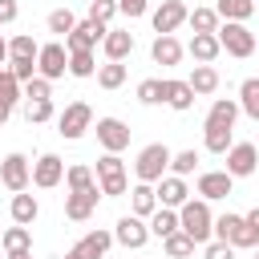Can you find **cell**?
<instances>
[{"label":"cell","instance_id":"6da1fadb","mask_svg":"<svg viewBox=\"0 0 259 259\" xmlns=\"http://www.w3.org/2000/svg\"><path fill=\"white\" fill-rule=\"evenodd\" d=\"M178 231H186L194 243H210L214 239V214L206 198H186L178 206Z\"/></svg>","mask_w":259,"mask_h":259},{"label":"cell","instance_id":"7a4b0ae2","mask_svg":"<svg viewBox=\"0 0 259 259\" xmlns=\"http://www.w3.org/2000/svg\"><path fill=\"white\" fill-rule=\"evenodd\" d=\"M214 36H219L223 53H231V57H239V61L255 53V32H251L243 20H223V24L214 28Z\"/></svg>","mask_w":259,"mask_h":259},{"label":"cell","instance_id":"3957f363","mask_svg":"<svg viewBox=\"0 0 259 259\" xmlns=\"http://www.w3.org/2000/svg\"><path fill=\"white\" fill-rule=\"evenodd\" d=\"M166 170H170V146H166V142H150V146H142V154H138V162H134L138 182H158Z\"/></svg>","mask_w":259,"mask_h":259},{"label":"cell","instance_id":"277c9868","mask_svg":"<svg viewBox=\"0 0 259 259\" xmlns=\"http://www.w3.org/2000/svg\"><path fill=\"white\" fill-rule=\"evenodd\" d=\"M57 125H61L57 134L65 142H77V138H85V130H93V109L85 101H69L65 113H57Z\"/></svg>","mask_w":259,"mask_h":259},{"label":"cell","instance_id":"5b68a950","mask_svg":"<svg viewBox=\"0 0 259 259\" xmlns=\"http://www.w3.org/2000/svg\"><path fill=\"white\" fill-rule=\"evenodd\" d=\"M36 73H40V77H49V81L65 77V73H69V49H65L61 40L40 45V49H36Z\"/></svg>","mask_w":259,"mask_h":259},{"label":"cell","instance_id":"8992f818","mask_svg":"<svg viewBox=\"0 0 259 259\" xmlns=\"http://www.w3.org/2000/svg\"><path fill=\"white\" fill-rule=\"evenodd\" d=\"M255 166H259V146L255 142H231V150H227V174L231 178H247V174H255Z\"/></svg>","mask_w":259,"mask_h":259},{"label":"cell","instance_id":"52a82bcc","mask_svg":"<svg viewBox=\"0 0 259 259\" xmlns=\"http://www.w3.org/2000/svg\"><path fill=\"white\" fill-rule=\"evenodd\" d=\"M113 243H121V247H130V251L146 247V243H150V223L138 219V214H121L117 227H113Z\"/></svg>","mask_w":259,"mask_h":259},{"label":"cell","instance_id":"ba28073f","mask_svg":"<svg viewBox=\"0 0 259 259\" xmlns=\"http://www.w3.org/2000/svg\"><path fill=\"white\" fill-rule=\"evenodd\" d=\"M0 182H4L12 194L28 190V182H32V166H28V158H24V154H8V158L0 162Z\"/></svg>","mask_w":259,"mask_h":259},{"label":"cell","instance_id":"9c48e42d","mask_svg":"<svg viewBox=\"0 0 259 259\" xmlns=\"http://www.w3.org/2000/svg\"><path fill=\"white\" fill-rule=\"evenodd\" d=\"M97 142L109 150V154H121L130 146V125L121 117H97Z\"/></svg>","mask_w":259,"mask_h":259},{"label":"cell","instance_id":"30bf717a","mask_svg":"<svg viewBox=\"0 0 259 259\" xmlns=\"http://www.w3.org/2000/svg\"><path fill=\"white\" fill-rule=\"evenodd\" d=\"M105 28H109V24H97V20L85 16V20H77L73 32L65 36V49H69V53H73V49H97L101 36H105Z\"/></svg>","mask_w":259,"mask_h":259},{"label":"cell","instance_id":"8fae6325","mask_svg":"<svg viewBox=\"0 0 259 259\" xmlns=\"http://www.w3.org/2000/svg\"><path fill=\"white\" fill-rule=\"evenodd\" d=\"M198 198H206V202H214V198H227L231 190H235V178L227 174V170H202L198 174Z\"/></svg>","mask_w":259,"mask_h":259},{"label":"cell","instance_id":"7c38bea8","mask_svg":"<svg viewBox=\"0 0 259 259\" xmlns=\"http://www.w3.org/2000/svg\"><path fill=\"white\" fill-rule=\"evenodd\" d=\"M186 4L182 0H162L158 8H154V32H178L182 24H186Z\"/></svg>","mask_w":259,"mask_h":259},{"label":"cell","instance_id":"4fadbf2b","mask_svg":"<svg viewBox=\"0 0 259 259\" xmlns=\"http://www.w3.org/2000/svg\"><path fill=\"white\" fill-rule=\"evenodd\" d=\"M61 178H65V162H61L57 154H40V158L32 162V186H40V190H53Z\"/></svg>","mask_w":259,"mask_h":259},{"label":"cell","instance_id":"5bb4252c","mask_svg":"<svg viewBox=\"0 0 259 259\" xmlns=\"http://www.w3.org/2000/svg\"><path fill=\"white\" fill-rule=\"evenodd\" d=\"M154 194H158V206H170V210H178V206L190 198L186 178H178V174H162L158 186H154Z\"/></svg>","mask_w":259,"mask_h":259},{"label":"cell","instance_id":"9a60e30c","mask_svg":"<svg viewBox=\"0 0 259 259\" xmlns=\"http://www.w3.org/2000/svg\"><path fill=\"white\" fill-rule=\"evenodd\" d=\"M97 198H101V190H69V194H65V219L85 223V219L97 210Z\"/></svg>","mask_w":259,"mask_h":259},{"label":"cell","instance_id":"2e32d148","mask_svg":"<svg viewBox=\"0 0 259 259\" xmlns=\"http://www.w3.org/2000/svg\"><path fill=\"white\" fill-rule=\"evenodd\" d=\"M182 53H186V49H182V40H178L174 32H158V36H154V45H150L154 65H166V69H170V65H178V61H182Z\"/></svg>","mask_w":259,"mask_h":259},{"label":"cell","instance_id":"e0dca14e","mask_svg":"<svg viewBox=\"0 0 259 259\" xmlns=\"http://www.w3.org/2000/svg\"><path fill=\"white\" fill-rule=\"evenodd\" d=\"M101 49H105V61H125L134 53V32L130 28H105Z\"/></svg>","mask_w":259,"mask_h":259},{"label":"cell","instance_id":"ac0fdd59","mask_svg":"<svg viewBox=\"0 0 259 259\" xmlns=\"http://www.w3.org/2000/svg\"><path fill=\"white\" fill-rule=\"evenodd\" d=\"M162 101H166L170 109H178V113H186V109L194 105V89H190L186 81H174V77H162Z\"/></svg>","mask_w":259,"mask_h":259},{"label":"cell","instance_id":"d6986e66","mask_svg":"<svg viewBox=\"0 0 259 259\" xmlns=\"http://www.w3.org/2000/svg\"><path fill=\"white\" fill-rule=\"evenodd\" d=\"M186 53H190L198 65H210V61L223 53V45H219V36H214V32H194V36H190V45H186Z\"/></svg>","mask_w":259,"mask_h":259},{"label":"cell","instance_id":"ffe728a7","mask_svg":"<svg viewBox=\"0 0 259 259\" xmlns=\"http://www.w3.org/2000/svg\"><path fill=\"white\" fill-rule=\"evenodd\" d=\"M130 210H134L138 219H150V214L158 210V194H154V182H138V186L130 190Z\"/></svg>","mask_w":259,"mask_h":259},{"label":"cell","instance_id":"44dd1931","mask_svg":"<svg viewBox=\"0 0 259 259\" xmlns=\"http://www.w3.org/2000/svg\"><path fill=\"white\" fill-rule=\"evenodd\" d=\"M186 85L194 89V97H206V93L219 89V69H214V65H194L190 77H186Z\"/></svg>","mask_w":259,"mask_h":259},{"label":"cell","instance_id":"7402d4cb","mask_svg":"<svg viewBox=\"0 0 259 259\" xmlns=\"http://www.w3.org/2000/svg\"><path fill=\"white\" fill-rule=\"evenodd\" d=\"M8 210H12V223L32 227V223H36V214H40V202H36L32 194H24V190H20V194H12V206H8Z\"/></svg>","mask_w":259,"mask_h":259},{"label":"cell","instance_id":"603a6c76","mask_svg":"<svg viewBox=\"0 0 259 259\" xmlns=\"http://www.w3.org/2000/svg\"><path fill=\"white\" fill-rule=\"evenodd\" d=\"M235 117H239V101H231V97H219L206 109V125H231L235 130Z\"/></svg>","mask_w":259,"mask_h":259},{"label":"cell","instance_id":"cb8c5ba5","mask_svg":"<svg viewBox=\"0 0 259 259\" xmlns=\"http://www.w3.org/2000/svg\"><path fill=\"white\" fill-rule=\"evenodd\" d=\"M231 142H235L231 125H206V121H202V146H206L210 154H227Z\"/></svg>","mask_w":259,"mask_h":259},{"label":"cell","instance_id":"d4e9b609","mask_svg":"<svg viewBox=\"0 0 259 259\" xmlns=\"http://www.w3.org/2000/svg\"><path fill=\"white\" fill-rule=\"evenodd\" d=\"M93 77H97L101 89H121V85H125V65H121V61H105V65H97Z\"/></svg>","mask_w":259,"mask_h":259},{"label":"cell","instance_id":"484cf974","mask_svg":"<svg viewBox=\"0 0 259 259\" xmlns=\"http://www.w3.org/2000/svg\"><path fill=\"white\" fill-rule=\"evenodd\" d=\"M174 231H178V210H170V206H158V210L150 214V235L166 239V235H174Z\"/></svg>","mask_w":259,"mask_h":259},{"label":"cell","instance_id":"4316f807","mask_svg":"<svg viewBox=\"0 0 259 259\" xmlns=\"http://www.w3.org/2000/svg\"><path fill=\"white\" fill-rule=\"evenodd\" d=\"M0 247H4L8 255H12V251H32V231L16 223V227H8V231L0 235Z\"/></svg>","mask_w":259,"mask_h":259},{"label":"cell","instance_id":"83f0119b","mask_svg":"<svg viewBox=\"0 0 259 259\" xmlns=\"http://www.w3.org/2000/svg\"><path fill=\"white\" fill-rule=\"evenodd\" d=\"M239 109L259 121V77H247V81L239 85Z\"/></svg>","mask_w":259,"mask_h":259},{"label":"cell","instance_id":"f1b7e54d","mask_svg":"<svg viewBox=\"0 0 259 259\" xmlns=\"http://www.w3.org/2000/svg\"><path fill=\"white\" fill-rule=\"evenodd\" d=\"M162 247H166V255H170V259H186V255H194V247H198V243H194L186 231H174V235H166V239H162Z\"/></svg>","mask_w":259,"mask_h":259},{"label":"cell","instance_id":"f546056e","mask_svg":"<svg viewBox=\"0 0 259 259\" xmlns=\"http://www.w3.org/2000/svg\"><path fill=\"white\" fill-rule=\"evenodd\" d=\"M109 247H113V231H89V235L81 239V251H85L89 259H101Z\"/></svg>","mask_w":259,"mask_h":259},{"label":"cell","instance_id":"4dcf8cb0","mask_svg":"<svg viewBox=\"0 0 259 259\" xmlns=\"http://www.w3.org/2000/svg\"><path fill=\"white\" fill-rule=\"evenodd\" d=\"M214 12H219V20H247L255 12V0H219Z\"/></svg>","mask_w":259,"mask_h":259},{"label":"cell","instance_id":"1f68e13d","mask_svg":"<svg viewBox=\"0 0 259 259\" xmlns=\"http://www.w3.org/2000/svg\"><path fill=\"white\" fill-rule=\"evenodd\" d=\"M69 73H73V77H93V73H97L93 49H73V53H69Z\"/></svg>","mask_w":259,"mask_h":259},{"label":"cell","instance_id":"d6a6232c","mask_svg":"<svg viewBox=\"0 0 259 259\" xmlns=\"http://www.w3.org/2000/svg\"><path fill=\"white\" fill-rule=\"evenodd\" d=\"M65 182H69V190H101V186L93 182V170H89V166H81V162L65 170Z\"/></svg>","mask_w":259,"mask_h":259},{"label":"cell","instance_id":"836d02e7","mask_svg":"<svg viewBox=\"0 0 259 259\" xmlns=\"http://www.w3.org/2000/svg\"><path fill=\"white\" fill-rule=\"evenodd\" d=\"M186 24L194 32H214L219 28V12L214 8H194V12H186Z\"/></svg>","mask_w":259,"mask_h":259},{"label":"cell","instance_id":"e575fe53","mask_svg":"<svg viewBox=\"0 0 259 259\" xmlns=\"http://www.w3.org/2000/svg\"><path fill=\"white\" fill-rule=\"evenodd\" d=\"M239 227H243V214H231V210H227V214H219V219H214V239L231 243V239L239 235Z\"/></svg>","mask_w":259,"mask_h":259},{"label":"cell","instance_id":"d590c367","mask_svg":"<svg viewBox=\"0 0 259 259\" xmlns=\"http://www.w3.org/2000/svg\"><path fill=\"white\" fill-rule=\"evenodd\" d=\"M20 97H24V85H20V81H16V77H12V73H8L4 65H0V101L16 105Z\"/></svg>","mask_w":259,"mask_h":259},{"label":"cell","instance_id":"8d00e7d4","mask_svg":"<svg viewBox=\"0 0 259 259\" xmlns=\"http://www.w3.org/2000/svg\"><path fill=\"white\" fill-rule=\"evenodd\" d=\"M49 32H57V36H69L73 32V24H77V16L69 12V8H57V12H49Z\"/></svg>","mask_w":259,"mask_h":259},{"label":"cell","instance_id":"74e56055","mask_svg":"<svg viewBox=\"0 0 259 259\" xmlns=\"http://www.w3.org/2000/svg\"><path fill=\"white\" fill-rule=\"evenodd\" d=\"M8 73L24 85V81H32L36 77V57H8Z\"/></svg>","mask_w":259,"mask_h":259},{"label":"cell","instance_id":"f35d334b","mask_svg":"<svg viewBox=\"0 0 259 259\" xmlns=\"http://www.w3.org/2000/svg\"><path fill=\"white\" fill-rule=\"evenodd\" d=\"M57 109H53V97H40V101H28L24 105V117H28V125H40V121H49Z\"/></svg>","mask_w":259,"mask_h":259},{"label":"cell","instance_id":"ab89813d","mask_svg":"<svg viewBox=\"0 0 259 259\" xmlns=\"http://www.w3.org/2000/svg\"><path fill=\"white\" fill-rule=\"evenodd\" d=\"M194 166H198V154H194V150H178V154H170V170H174L178 178L194 174Z\"/></svg>","mask_w":259,"mask_h":259},{"label":"cell","instance_id":"60d3db41","mask_svg":"<svg viewBox=\"0 0 259 259\" xmlns=\"http://www.w3.org/2000/svg\"><path fill=\"white\" fill-rule=\"evenodd\" d=\"M36 49H40V45H36L28 32H16V36L8 40V57H36Z\"/></svg>","mask_w":259,"mask_h":259},{"label":"cell","instance_id":"b9f144b4","mask_svg":"<svg viewBox=\"0 0 259 259\" xmlns=\"http://www.w3.org/2000/svg\"><path fill=\"white\" fill-rule=\"evenodd\" d=\"M138 101H142V105H158V101H162V81H158V77L138 81Z\"/></svg>","mask_w":259,"mask_h":259},{"label":"cell","instance_id":"7bdbcfd3","mask_svg":"<svg viewBox=\"0 0 259 259\" xmlns=\"http://www.w3.org/2000/svg\"><path fill=\"white\" fill-rule=\"evenodd\" d=\"M113 16H117V0H89V20L109 24Z\"/></svg>","mask_w":259,"mask_h":259},{"label":"cell","instance_id":"ee69618b","mask_svg":"<svg viewBox=\"0 0 259 259\" xmlns=\"http://www.w3.org/2000/svg\"><path fill=\"white\" fill-rule=\"evenodd\" d=\"M24 97H28V101H40V97H53V81L36 73L32 81H24Z\"/></svg>","mask_w":259,"mask_h":259},{"label":"cell","instance_id":"f6af8a7d","mask_svg":"<svg viewBox=\"0 0 259 259\" xmlns=\"http://www.w3.org/2000/svg\"><path fill=\"white\" fill-rule=\"evenodd\" d=\"M97 186H101L105 198H121V194L130 190V178H125V174H109V178H101Z\"/></svg>","mask_w":259,"mask_h":259},{"label":"cell","instance_id":"bcb514c9","mask_svg":"<svg viewBox=\"0 0 259 259\" xmlns=\"http://www.w3.org/2000/svg\"><path fill=\"white\" fill-rule=\"evenodd\" d=\"M109 174H125V162H121L117 154H109V150H105V154L97 158V178H109Z\"/></svg>","mask_w":259,"mask_h":259},{"label":"cell","instance_id":"7dc6e473","mask_svg":"<svg viewBox=\"0 0 259 259\" xmlns=\"http://www.w3.org/2000/svg\"><path fill=\"white\" fill-rule=\"evenodd\" d=\"M202 259H235V247H231V243H223V239H210Z\"/></svg>","mask_w":259,"mask_h":259},{"label":"cell","instance_id":"c3c4849f","mask_svg":"<svg viewBox=\"0 0 259 259\" xmlns=\"http://www.w3.org/2000/svg\"><path fill=\"white\" fill-rule=\"evenodd\" d=\"M146 4L150 0H117V12L130 16V20H138V16H146Z\"/></svg>","mask_w":259,"mask_h":259},{"label":"cell","instance_id":"681fc988","mask_svg":"<svg viewBox=\"0 0 259 259\" xmlns=\"http://www.w3.org/2000/svg\"><path fill=\"white\" fill-rule=\"evenodd\" d=\"M16 0H0V24H8V20H16Z\"/></svg>","mask_w":259,"mask_h":259},{"label":"cell","instance_id":"f907efd6","mask_svg":"<svg viewBox=\"0 0 259 259\" xmlns=\"http://www.w3.org/2000/svg\"><path fill=\"white\" fill-rule=\"evenodd\" d=\"M243 223H247V227H251V231H255V235H259V206H251V210H247V214H243Z\"/></svg>","mask_w":259,"mask_h":259},{"label":"cell","instance_id":"816d5d0a","mask_svg":"<svg viewBox=\"0 0 259 259\" xmlns=\"http://www.w3.org/2000/svg\"><path fill=\"white\" fill-rule=\"evenodd\" d=\"M65 259H89V255H85V251H81V243H77V247H69V251H65Z\"/></svg>","mask_w":259,"mask_h":259},{"label":"cell","instance_id":"f5cc1de1","mask_svg":"<svg viewBox=\"0 0 259 259\" xmlns=\"http://www.w3.org/2000/svg\"><path fill=\"white\" fill-rule=\"evenodd\" d=\"M8 117H12V105H8V101H0V125H4Z\"/></svg>","mask_w":259,"mask_h":259},{"label":"cell","instance_id":"db71d44e","mask_svg":"<svg viewBox=\"0 0 259 259\" xmlns=\"http://www.w3.org/2000/svg\"><path fill=\"white\" fill-rule=\"evenodd\" d=\"M4 61H8V40L0 36V65H4Z\"/></svg>","mask_w":259,"mask_h":259},{"label":"cell","instance_id":"11a10c76","mask_svg":"<svg viewBox=\"0 0 259 259\" xmlns=\"http://www.w3.org/2000/svg\"><path fill=\"white\" fill-rule=\"evenodd\" d=\"M8 259H32V251H12Z\"/></svg>","mask_w":259,"mask_h":259},{"label":"cell","instance_id":"9f6ffc18","mask_svg":"<svg viewBox=\"0 0 259 259\" xmlns=\"http://www.w3.org/2000/svg\"><path fill=\"white\" fill-rule=\"evenodd\" d=\"M255 53H259V36H255Z\"/></svg>","mask_w":259,"mask_h":259},{"label":"cell","instance_id":"6f0895ef","mask_svg":"<svg viewBox=\"0 0 259 259\" xmlns=\"http://www.w3.org/2000/svg\"><path fill=\"white\" fill-rule=\"evenodd\" d=\"M255 8H259V0H255Z\"/></svg>","mask_w":259,"mask_h":259},{"label":"cell","instance_id":"680465c9","mask_svg":"<svg viewBox=\"0 0 259 259\" xmlns=\"http://www.w3.org/2000/svg\"><path fill=\"white\" fill-rule=\"evenodd\" d=\"M255 259H259V251H255Z\"/></svg>","mask_w":259,"mask_h":259},{"label":"cell","instance_id":"91938a15","mask_svg":"<svg viewBox=\"0 0 259 259\" xmlns=\"http://www.w3.org/2000/svg\"><path fill=\"white\" fill-rule=\"evenodd\" d=\"M0 235H4V231H0Z\"/></svg>","mask_w":259,"mask_h":259}]
</instances>
